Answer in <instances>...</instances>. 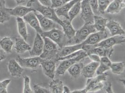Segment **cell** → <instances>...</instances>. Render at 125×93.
<instances>
[{
  "label": "cell",
  "instance_id": "6da1fadb",
  "mask_svg": "<svg viewBox=\"0 0 125 93\" xmlns=\"http://www.w3.org/2000/svg\"><path fill=\"white\" fill-rule=\"evenodd\" d=\"M27 6L31 8L34 10L39 12L44 17L52 20L61 26L62 25V20L58 17L55 9L52 8L42 5L38 0H29Z\"/></svg>",
  "mask_w": 125,
  "mask_h": 93
},
{
  "label": "cell",
  "instance_id": "7a4b0ae2",
  "mask_svg": "<svg viewBox=\"0 0 125 93\" xmlns=\"http://www.w3.org/2000/svg\"><path fill=\"white\" fill-rule=\"evenodd\" d=\"M96 77L88 78L86 86L83 89L73 91L72 93H86L94 92L101 90L104 88V84L103 82L107 80L108 74L104 73L102 74L97 75Z\"/></svg>",
  "mask_w": 125,
  "mask_h": 93
},
{
  "label": "cell",
  "instance_id": "3957f363",
  "mask_svg": "<svg viewBox=\"0 0 125 93\" xmlns=\"http://www.w3.org/2000/svg\"><path fill=\"white\" fill-rule=\"evenodd\" d=\"M96 31L94 24L85 23L81 28L76 31L75 36L69 40L68 45L81 43L85 41L90 34Z\"/></svg>",
  "mask_w": 125,
  "mask_h": 93
},
{
  "label": "cell",
  "instance_id": "277c9868",
  "mask_svg": "<svg viewBox=\"0 0 125 93\" xmlns=\"http://www.w3.org/2000/svg\"><path fill=\"white\" fill-rule=\"evenodd\" d=\"M44 41V46L40 57L43 59L52 60L57 62V54L60 48L57 44L49 38L42 37Z\"/></svg>",
  "mask_w": 125,
  "mask_h": 93
},
{
  "label": "cell",
  "instance_id": "5b68a950",
  "mask_svg": "<svg viewBox=\"0 0 125 93\" xmlns=\"http://www.w3.org/2000/svg\"><path fill=\"white\" fill-rule=\"evenodd\" d=\"M41 36L49 38L56 43L60 48L68 45L69 39L62 29L54 28L50 31L43 32Z\"/></svg>",
  "mask_w": 125,
  "mask_h": 93
},
{
  "label": "cell",
  "instance_id": "8992f818",
  "mask_svg": "<svg viewBox=\"0 0 125 93\" xmlns=\"http://www.w3.org/2000/svg\"><path fill=\"white\" fill-rule=\"evenodd\" d=\"M125 37L124 36H115L106 38L99 43L94 45H83L82 49L84 50L88 48H93L97 46H102L105 48L113 47L115 45L121 44L125 43Z\"/></svg>",
  "mask_w": 125,
  "mask_h": 93
},
{
  "label": "cell",
  "instance_id": "52a82bcc",
  "mask_svg": "<svg viewBox=\"0 0 125 93\" xmlns=\"http://www.w3.org/2000/svg\"><path fill=\"white\" fill-rule=\"evenodd\" d=\"M87 56L88 55L85 51H84L81 55L77 57L60 61L61 62L56 70V74L57 75H63L71 66L76 62L82 61V60Z\"/></svg>",
  "mask_w": 125,
  "mask_h": 93
},
{
  "label": "cell",
  "instance_id": "ba28073f",
  "mask_svg": "<svg viewBox=\"0 0 125 93\" xmlns=\"http://www.w3.org/2000/svg\"><path fill=\"white\" fill-rule=\"evenodd\" d=\"M34 13L39 21L42 30L43 32L50 31L54 28L62 29L60 25L52 21V20L44 17L36 11H34Z\"/></svg>",
  "mask_w": 125,
  "mask_h": 93
},
{
  "label": "cell",
  "instance_id": "9c48e42d",
  "mask_svg": "<svg viewBox=\"0 0 125 93\" xmlns=\"http://www.w3.org/2000/svg\"><path fill=\"white\" fill-rule=\"evenodd\" d=\"M81 18L85 23L94 24V15L89 0H82L81 1Z\"/></svg>",
  "mask_w": 125,
  "mask_h": 93
},
{
  "label": "cell",
  "instance_id": "30bf717a",
  "mask_svg": "<svg viewBox=\"0 0 125 93\" xmlns=\"http://www.w3.org/2000/svg\"><path fill=\"white\" fill-rule=\"evenodd\" d=\"M41 59L40 56L22 58L19 56H17L16 59L21 67L32 69H35L40 65Z\"/></svg>",
  "mask_w": 125,
  "mask_h": 93
},
{
  "label": "cell",
  "instance_id": "8fae6325",
  "mask_svg": "<svg viewBox=\"0 0 125 93\" xmlns=\"http://www.w3.org/2000/svg\"><path fill=\"white\" fill-rule=\"evenodd\" d=\"M56 62L52 60L42 59L40 61V65L42 66L43 73L48 77L53 79L56 74Z\"/></svg>",
  "mask_w": 125,
  "mask_h": 93
},
{
  "label": "cell",
  "instance_id": "7c38bea8",
  "mask_svg": "<svg viewBox=\"0 0 125 93\" xmlns=\"http://www.w3.org/2000/svg\"><path fill=\"white\" fill-rule=\"evenodd\" d=\"M108 37L106 29L103 31L95 32L90 34L83 42V45H94L99 43Z\"/></svg>",
  "mask_w": 125,
  "mask_h": 93
},
{
  "label": "cell",
  "instance_id": "4fadbf2b",
  "mask_svg": "<svg viewBox=\"0 0 125 93\" xmlns=\"http://www.w3.org/2000/svg\"><path fill=\"white\" fill-rule=\"evenodd\" d=\"M43 39L39 34L37 33L33 47L29 51L31 56L32 57L40 56L43 51Z\"/></svg>",
  "mask_w": 125,
  "mask_h": 93
},
{
  "label": "cell",
  "instance_id": "5bb4252c",
  "mask_svg": "<svg viewBox=\"0 0 125 93\" xmlns=\"http://www.w3.org/2000/svg\"><path fill=\"white\" fill-rule=\"evenodd\" d=\"M87 53V54H95L99 56V57L107 56L111 58L114 52L113 47L109 48H105L102 46H97L93 48H88L83 50Z\"/></svg>",
  "mask_w": 125,
  "mask_h": 93
},
{
  "label": "cell",
  "instance_id": "9a60e30c",
  "mask_svg": "<svg viewBox=\"0 0 125 93\" xmlns=\"http://www.w3.org/2000/svg\"><path fill=\"white\" fill-rule=\"evenodd\" d=\"M23 20L33 28L37 33L42 35L43 31L40 25L39 21L36 16L34 11H31L23 17Z\"/></svg>",
  "mask_w": 125,
  "mask_h": 93
},
{
  "label": "cell",
  "instance_id": "2e32d148",
  "mask_svg": "<svg viewBox=\"0 0 125 93\" xmlns=\"http://www.w3.org/2000/svg\"><path fill=\"white\" fill-rule=\"evenodd\" d=\"M9 72L14 78L20 77L24 71L23 67H21L15 59H11L8 63Z\"/></svg>",
  "mask_w": 125,
  "mask_h": 93
},
{
  "label": "cell",
  "instance_id": "e0dca14e",
  "mask_svg": "<svg viewBox=\"0 0 125 93\" xmlns=\"http://www.w3.org/2000/svg\"><path fill=\"white\" fill-rule=\"evenodd\" d=\"M5 9L11 16H14L16 17H23L30 12L34 11L31 8L23 6H18L13 9L6 8Z\"/></svg>",
  "mask_w": 125,
  "mask_h": 93
},
{
  "label": "cell",
  "instance_id": "ac0fdd59",
  "mask_svg": "<svg viewBox=\"0 0 125 93\" xmlns=\"http://www.w3.org/2000/svg\"><path fill=\"white\" fill-rule=\"evenodd\" d=\"M106 28L108 29L111 36H125V30L123 29L120 23L114 20L107 21Z\"/></svg>",
  "mask_w": 125,
  "mask_h": 93
},
{
  "label": "cell",
  "instance_id": "d6986e66",
  "mask_svg": "<svg viewBox=\"0 0 125 93\" xmlns=\"http://www.w3.org/2000/svg\"><path fill=\"white\" fill-rule=\"evenodd\" d=\"M83 45V42H82L81 43L74 45H67L60 48L57 54V60L59 58L67 56L74 52L82 49Z\"/></svg>",
  "mask_w": 125,
  "mask_h": 93
},
{
  "label": "cell",
  "instance_id": "ffe728a7",
  "mask_svg": "<svg viewBox=\"0 0 125 93\" xmlns=\"http://www.w3.org/2000/svg\"><path fill=\"white\" fill-rule=\"evenodd\" d=\"M99 64V62H92L85 66H83L81 74L85 78L94 77Z\"/></svg>",
  "mask_w": 125,
  "mask_h": 93
},
{
  "label": "cell",
  "instance_id": "44dd1931",
  "mask_svg": "<svg viewBox=\"0 0 125 93\" xmlns=\"http://www.w3.org/2000/svg\"><path fill=\"white\" fill-rule=\"evenodd\" d=\"M125 8V1L123 0H113L110 3L105 12L111 14L119 13Z\"/></svg>",
  "mask_w": 125,
  "mask_h": 93
},
{
  "label": "cell",
  "instance_id": "7402d4cb",
  "mask_svg": "<svg viewBox=\"0 0 125 93\" xmlns=\"http://www.w3.org/2000/svg\"><path fill=\"white\" fill-rule=\"evenodd\" d=\"M82 0H72L68 2H67L60 7L55 9V12L58 17L63 16L65 19H68V12L72 8V7L76 2L79 1H81Z\"/></svg>",
  "mask_w": 125,
  "mask_h": 93
},
{
  "label": "cell",
  "instance_id": "603a6c76",
  "mask_svg": "<svg viewBox=\"0 0 125 93\" xmlns=\"http://www.w3.org/2000/svg\"><path fill=\"white\" fill-rule=\"evenodd\" d=\"M15 51L17 53L21 54L30 51L31 49V46L22 37H17L15 39L14 45Z\"/></svg>",
  "mask_w": 125,
  "mask_h": 93
},
{
  "label": "cell",
  "instance_id": "cb8c5ba5",
  "mask_svg": "<svg viewBox=\"0 0 125 93\" xmlns=\"http://www.w3.org/2000/svg\"><path fill=\"white\" fill-rule=\"evenodd\" d=\"M62 31L64 32L65 36L70 40L75 36L76 30L74 28L71 23V21L68 19L62 20Z\"/></svg>",
  "mask_w": 125,
  "mask_h": 93
},
{
  "label": "cell",
  "instance_id": "d4e9b609",
  "mask_svg": "<svg viewBox=\"0 0 125 93\" xmlns=\"http://www.w3.org/2000/svg\"><path fill=\"white\" fill-rule=\"evenodd\" d=\"M17 29L18 33L23 39L27 41L28 38V33L26 26V22L22 17H16Z\"/></svg>",
  "mask_w": 125,
  "mask_h": 93
},
{
  "label": "cell",
  "instance_id": "484cf974",
  "mask_svg": "<svg viewBox=\"0 0 125 93\" xmlns=\"http://www.w3.org/2000/svg\"><path fill=\"white\" fill-rule=\"evenodd\" d=\"M83 62L81 61L76 62L69 67L67 70L70 75L73 78H77L81 75V71L83 67Z\"/></svg>",
  "mask_w": 125,
  "mask_h": 93
},
{
  "label": "cell",
  "instance_id": "4316f807",
  "mask_svg": "<svg viewBox=\"0 0 125 93\" xmlns=\"http://www.w3.org/2000/svg\"><path fill=\"white\" fill-rule=\"evenodd\" d=\"M108 20L98 15L94 16V25L96 31H103L106 30V25Z\"/></svg>",
  "mask_w": 125,
  "mask_h": 93
},
{
  "label": "cell",
  "instance_id": "83f0119b",
  "mask_svg": "<svg viewBox=\"0 0 125 93\" xmlns=\"http://www.w3.org/2000/svg\"><path fill=\"white\" fill-rule=\"evenodd\" d=\"M49 87L51 93H62L63 92V83L59 79H52V81L49 83Z\"/></svg>",
  "mask_w": 125,
  "mask_h": 93
},
{
  "label": "cell",
  "instance_id": "f1b7e54d",
  "mask_svg": "<svg viewBox=\"0 0 125 93\" xmlns=\"http://www.w3.org/2000/svg\"><path fill=\"white\" fill-rule=\"evenodd\" d=\"M13 45L14 42L10 37H6L0 40V46L6 53L9 54L12 52Z\"/></svg>",
  "mask_w": 125,
  "mask_h": 93
},
{
  "label": "cell",
  "instance_id": "f546056e",
  "mask_svg": "<svg viewBox=\"0 0 125 93\" xmlns=\"http://www.w3.org/2000/svg\"><path fill=\"white\" fill-rule=\"evenodd\" d=\"M81 10V1L76 2L68 12V20L72 21Z\"/></svg>",
  "mask_w": 125,
  "mask_h": 93
},
{
  "label": "cell",
  "instance_id": "4dcf8cb0",
  "mask_svg": "<svg viewBox=\"0 0 125 93\" xmlns=\"http://www.w3.org/2000/svg\"><path fill=\"white\" fill-rule=\"evenodd\" d=\"M110 68L112 72L115 74H120L125 69V62H112Z\"/></svg>",
  "mask_w": 125,
  "mask_h": 93
},
{
  "label": "cell",
  "instance_id": "1f68e13d",
  "mask_svg": "<svg viewBox=\"0 0 125 93\" xmlns=\"http://www.w3.org/2000/svg\"><path fill=\"white\" fill-rule=\"evenodd\" d=\"M109 0H98L99 11V13L104 14L110 3Z\"/></svg>",
  "mask_w": 125,
  "mask_h": 93
},
{
  "label": "cell",
  "instance_id": "d6a6232c",
  "mask_svg": "<svg viewBox=\"0 0 125 93\" xmlns=\"http://www.w3.org/2000/svg\"><path fill=\"white\" fill-rule=\"evenodd\" d=\"M23 78H24V88H23V93H34L31 88V85H30L31 80H30V77L28 75H24L23 76Z\"/></svg>",
  "mask_w": 125,
  "mask_h": 93
},
{
  "label": "cell",
  "instance_id": "836d02e7",
  "mask_svg": "<svg viewBox=\"0 0 125 93\" xmlns=\"http://www.w3.org/2000/svg\"><path fill=\"white\" fill-rule=\"evenodd\" d=\"M5 9H0V23H3L9 21L10 19V15L6 11Z\"/></svg>",
  "mask_w": 125,
  "mask_h": 93
},
{
  "label": "cell",
  "instance_id": "e575fe53",
  "mask_svg": "<svg viewBox=\"0 0 125 93\" xmlns=\"http://www.w3.org/2000/svg\"><path fill=\"white\" fill-rule=\"evenodd\" d=\"M89 4L93 11L94 15H98L99 13V11L98 0H89Z\"/></svg>",
  "mask_w": 125,
  "mask_h": 93
},
{
  "label": "cell",
  "instance_id": "d590c367",
  "mask_svg": "<svg viewBox=\"0 0 125 93\" xmlns=\"http://www.w3.org/2000/svg\"><path fill=\"white\" fill-rule=\"evenodd\" d=\"M109 69H110L109 66L101 62H99V65L97 67V70L96 71V74L97 75L101 74L104 73L106 71Z\"/></svg>",
  "mask_w": 125,
  "mask_h": 93
},
{
  "label": "cell",
  "instance_id": "8d00e7d4",
  "mask_svg": "<svg viewBox=\"0 0 125 93\" xmlns=\"http://www.w3.org/2000/svg\"><path fill=\"white\" fill-rule=\"evenodd\" d=\"M10 79H6L0 82V93H7V87L10 83Z\"/></svg>",
  "mask_w": 125,
  "mask_h": 93
},
{
  "label": "cell",
  "instance_id": "74e56055",
  "mask_svg": "<svg viewBox=\"0 0 125 93\" xmlns=\"http://www.w3.org/2000/svg\"><path fill=\"white\" fill-rule=\"evenodd\" d=\"M33 92L35 93H51L50 90L43 88L38 85L35 84L33 86Z\"/></svg>",
  "mask_w": 125,
  "mask_h": 93
},
{
  "label": "cell",
  "instance_id": "f35d334b",
  "mask_svg": "<svg viewBox=\"0 0 125 93\" xmlns=\"http://www.w3.org/2000/svg\"><path fill=\"white\" fill-rule=\"evenodd\" d=\"M63 4L62 0H51V8L54 9L58 8Z\"/></svg>",
  "mask_w": 125,
  "mask_h": 93
},
{
  "label": "cell",
  "instance_id": "ab89813d",
  "mask_svg": "<svg viewBox=\"0 0 125 93\" xmlns=\"http://www.w3.org/2000/svg\"><path fill=\"white\" fill-rule=\"evenodd\" d=\"M100 62H101L102 63H104V64L110 66L112 62L110 60V58L107 56H103V57H100Z\"/></svg>",
  "mask_w": 125,
  "mask_h": 93
},
{
  "label": "cell",
  "instance_id": "60d3db41",
  "mask_svg": "<svg viewBox=\"0 0 125 93\" xmlns=\"http://www.w3.org/2000/svg\"><path fill=\"white\" fill-rule=\"evenodd\" d=\"M104 88L105 89L106 92L108 93H113V90L112 89V83L110 82H107L105 83V85L104 86Z\"/></svg>",
  "mask_w": 125,
  "mask_h": 93
},
{
  "label": "cell",
  "instance_id": "b9f144b4",
  "mask_svg": "<svg viewBox=\"0 0 125 93\" xmlns=\"http://www.w3.org/2000/svg\"><path fill=\"white\" fill-rule=\"evenodd\" d=\"M89 58L92 60L93 62H100V57H99V56L95 55V54H90L88 55V56Z\"/></svg>",
  "mask_w": 125,
  "mask_h": 93
},
{
  "label": "cell",
  "instance_id": "7bdbcfd3",
  "mask_svg": "<svg viewBox=\"0 0 125 93\" xmlns=\"http://www.w3.org/2000/svg\"><path fill=\"white\" fill-rule=\"evenodd\" d=\"M38 0L42 5L51 7V0Z\"/></svg>",
  "mask_w": 125,
  "mask_h": 93
},
{
  "label": "cell",
  "instance_id": "ee69618b",
  "mask_svg": "<svg viewBox=\"0 0 125 93\" xmlns=\"http://www.w3.org/2000/svg\"><path fill=\"white\" fill-rule=\"evenodd\" d=\"M6 58V53L2 49L0 48V62L4 60Z\"/></svg>",
  "mask_w": 125,
  "mask_h": 93
},
{
  "label": "cell",
  "instance_id": "f6af8a7d",
  "mask_svg": "<svg viewBox=\"0 0 125 93\" xmlns=\"http://www.w3.org/2000/svg\"><path fill=\"white\" fill-rule=\"evenodd\" d=\"M6 8V1L5 0H0V9H3Z\"/></svg>",
  "mask_w": 125,
  "mask_h": 93
},
{
  "label": "cell",
  "instance_id": "bcb514c9",
  "mask_svg": "<svg viewBox=\"0 0 125 93\" xmlns=\"http://www.w3.org/2000/svg\"><path fill=\"white\" fill-rule=\"evenodd\" d=\"M71 91L70 88H68L66 86H63V93H71Z\"/></svg>",
  "mask_w": 125,
  "mask_h": 93
},
{
  "label": "cell",
  "instance_id": "7dc6e473",
  "mask_svg": "<svg viewBox=\"0 0 125 93\" xmlns=\"http://www.w3.org/2000/svg\"><path fill=\"white\" fill-rule=\"evenodd\" d=\"M26 0H15L16 3L17 4H20L21 3H24L26 2Z\"/></svg>",
  "mask_w": 125,
  "mask_h": 93
},
{
  "label": "cell",
  "instance_id": "c3c4849f",
  "mask_svg": "<svg viewBox=\"0 0 125 93\" xmlns=\"http://www.w3.org/2000/svg\"><path fill=\"white\" fill-rule=\"evenodd\" d=\"M62 0V2H63V3L64 4H65V3L68 2H69V1H71L72 0Z\"/></svg>",
  "mask_w": 125,
  "mask_h": 93
},
{
  "label": "cell",
  "instance_id": "681fc988",
  "mask_svg": "<svg viewBox=\"0 0 125 93\" xmlns=\"http://www.w3.org/2000/svg\"><path fill=\"white\" fill-rule=\"evenodd\" d=\"M120 81L121 82V83H122L123 84H125V80H120Z\"/></svg>",
  "mask_w": 125,
  "mask_h": 93
},
{
  "label": "cell",
  "instance_id": "f907efd6",
  "mask_svg": "<svg viewBox=\"0 0 125 93\" xmlns=\"http://www.w3.org/2000/svg\"><path fill=\"white\" fill-rule=\"evenodd\" d=\"M110 0V1H112V0ZM123 0V1H124V0Z\"/></svg>",
  "mask_w": 125,
  "mask_h": 93
},
{
  "label": "cell",
  "instance_id": "816d5d0a",
  "mask_svg": "<svg viewBox=\"0 0 125 93\" xmlns=\"http://www.w3.org/2000/svg\"></svg>",
  "mask_w": 125,
  "mask_h": 93
}]
</instances>
